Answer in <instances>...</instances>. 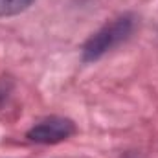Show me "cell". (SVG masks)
<instances>
[{
  "label": "cell",
  "mask_w": 158,
  "mask_h": 158,
  "mask_svg": "<svg viewBox=\"0 0 158 158\" xmlns=\"http://www.w3.org/2000/svg\"><path fill=\"white\" fill-rule=\"evenodd\" d=\"M33 4L35 0H0V19L20 15L28 11Z\"/></svg>",
  "instance_id": "3957f363"
},
{
  "label": "cell",
  "mask_w": 158,
  "mask_h": 158,
  "mask_svg": "<svg viewBox=\"0 0 158 158\" xmlns=\"http://www.w3.org/2000/svg\"><path fill=\"white\" fill-rule=\"evenodd\" d=\"M136 28V17L132 13H123L105 22L98 31H94L85 40L81 48L83 63H96L110 50H114L121 42L129 39Z\"/></svg>",
  "instance_id": "6da1fadb"
},
{
  "label": "cell",
  "mask_w": 158,
  "mask_h": 158,
  "mask_svg": "<svg viewBox=\"0 0 158 158\" xmlns=\"http://www.w3.org/2000/svg\"><path fill=\"white\" fill-rule=\"evenodd\" d=\"M76 123L70 118L64 116H50L37 121L28 132L26 138L30 142L42 143V145H53V143H61L68 138H72L76 134Z\"/></svg>",
  "instance_id": "7a4b0ae2"
}]
</instances>
